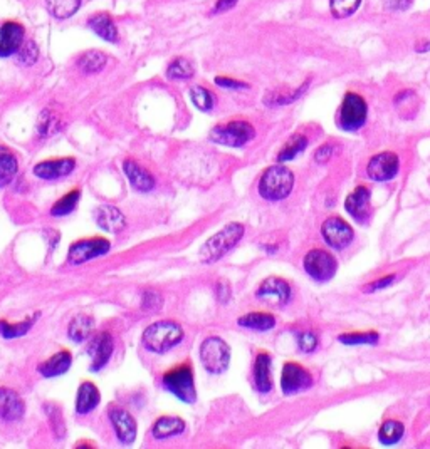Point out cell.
<instances>
[{
    "label": "cell",
    "mask_w": 430,
    "mask_h": 449,
    "mask_svg": "<svg viewBox=\"0 0 430 449\" xmlns=\"http://www.w3.org/2000/svg\"><path fill=\"white\" fill-rule=\"evenodd\" d=\"M185 431V421L177 416H165L160 418L152 427V434L157 439H166L170 436L182 434Z\"/></svg>",
    "instance_id": "25"
},
{
    "label": "cell",
    "mask_w": 430,
    "mask_h": 449,
    "mask_svg": "<svg viewBox=\"0 0 430 449\" xmlns=\"http://www.w3.org/2000/svg\"><path fill=\"white\" fill-rule=\"evenodd\" d=\"M141 341L150 352L164 354L183 341V329L177 322L160 321L145 329Z\"/></svg>",
    "instance_id": "1"
},
{
    "label": "cell",
    "mask_w": 430,
    "mask_h": 449,
    "mask_svg": "<svg viewBox=\"0 0 430 449\" xmlns=\"http://www.w3.org/2000/svg\"><path fill=\"white\" fill-rule=\"evenodd\" d=\"M106 62H108V57L104 52H99V50H87V52H85L81 57H79L78 66L83 73L96 74L106 66Z\"/></svg>",
    "instance_id": "30"
},
{
    "label": "cell",
    "mask_w": 430,
    "mask_h": 449,
    "mask_svg": "<svg viewBox=\"0 0 430 449\" xmlns=\"http://www.w3.org/2000/svg\"><path fill=\"white\" fill-rule=\"evenodd\" d=\"M93 329H94L93 317L86 316V314H81V316H76L73 321H71L68 334L74 342H85L86 339L93 334Z\"/></svg>",
    "instance_id": "27"
},
{
    "label": "cell",
    "mask_w": 430,
    "mask_h": 449,
    "mask_svg": "<svg viewBox=\"0 0 430 449\" xmlns=\"http://www.w3.org/2000/svg\"><path fill=\"white\" fill-rule=\"evenodd\" d=\"M164 388L177 399L187 404H192L197 399V389H195V377L190 364H180L175 366L164 374Z\"/></svg>",
    "instance_id": "4"
},
{
    "label": "cell",
    "mask_w": 430,
    "mask_h": 449,
    "mask_svg": "<svg viewBox=\"0 0 430 449\" xmlns=\"http://www.w3.org/2000/svg\"><path fill=\"white\" fill-rule=\"evenodd\" d=\"M400 161L399 156L392 151H383L368 161L366 173L373 182H390L399 173Z\"/></svg>",
    "instance_id": "11"
},
{
    "label": "cell",
    "mask_w": 430,
    "mask_h": 449,
    "mask_svg": "<svg viewBox=\"0 0 430 449\" xmlns=\"http://www.w3.org/2000/svg\"><path fill=\"white\" fill-rule=\"evenodd\" d=\"M111 249V243L106 240V238L94 237V238H86V240H79L73 243L69 249V262L74 263V265H81V263L89 262V260L101 257V255H106Z\"/></svg>",
    "instance_id": "9"
},
{
    "label": "cell",
    "mask_w": 430,
    "mask_h": 449,
    "mask_svg": "<svg viewBox=\"0 0 430 449\" xmlns=\"http://www.w3.org/2000/svg\"><path fill=\"white\" fill-rule=\"evenodd\" d=\"M237 3V0H217L215 12H225L229 8H232Z\"/></svg>",
    "instance_id": "49"
},
{
    "label": "cell",
    "mask_w": 430,
    "mask_h": 449,
    "mask_svg": "<svg viewBox=\"0 0 430 449\" xmlns=\"http://www.w3.org/2000/svg\"><path fill=\"white\" fill-rule=\"evenodd\" d=\"M242 237H244V226L241 223L225 225L220 232L212 235L203 243L202 250H200V260L203 263L219 262L224 255H227L241 242Z\"/></svg>",
    "instance_id": "2"
},
{
    "label": "cell",
    "mask_w": 430,
    "mask_h": 449,
    "mask_svg": "<svg viewBox=\"0 0 430 449\" xmlns=\"http://www.w3.org/2000/svg\"><path fill=\"white\" fill-rule=\"evenodd\" d=\"M45 411L49 413V419H51V425L54 433H56L57 438H64L66 434V426H64V419H62V413L56 406H45Z\"/></svg>",
    "instance_id": "41"
},
{
    "label": "cell",
    "mask_w": 430,
    "mask_h": 449,
    "mask_svg": "<svg viewBox=\"0 0 430 449\" xmlns=\"http://www.w3.org/2000/svg\"><path fill=\"white\" fill-rule=\"evenodd\" d=\"M405 427L402 422L399 421H385L380 427L378 431V439L380 443L385 444V446H394L403 438Z\"/></svg>",
    "instance_id": "31"
},
{
    "label": "cell",
    "mask_w": 430,
    "mask_h": 449,
    "mask_svg": "<svg viewBox=\"0 0 430 449\" xmlns=\"http://www.w3.org/2000/svg\"><path fill=\"white\" fill-rule=\"evenodd\" d=\"M194 66H192L190 61L187 59H180L177 57L175 61H172V64L169 66L166 69V75L170 79H190L194 75Z\"/></svg>",
    "instance_id": "37"
},
{
    "label": "cell",
    "mask_w": 430,
    "mask_h": 449,
    "mask_svg": "<svg viewBox=\"0 0 430 449\" xmlns=\"http://www.w3.org/2000/svg\"><path fill=\"white\" fill-rule=\"evenodd\" d=\"M17 158L9 149L0 148V188L7 186L17 173Z\"/></svg>",
    "instance_id": "29"
},
{
    "label": "cell",
    "mask_w": 430,
    "mask_h": 449,
    "mask_svg": "<svg viewBox=\"0 0 430 449\" xmlns=\"http://www.w3.org/2000/svg\"><path fill=\"white\" fill-rule=\"evenodd\" d=\"M190 98H192V103L195 104V108L200 109V111H203V112L212 111V109H214V106H215L214 92L206 89V87H202V86L192 87Z\"/></svg>",
    "instance_id": "34"
},
{
    "label": "cell",
    "mask_w": 430,
    "mask_h": 449,
    "mask_svg": "<svg viewBox=\"0 0 430 449\" xmlns=\"http://www.w3.org/2000/svg\"><path fill=\"white\" fill-rule=\"evenodd\" d=\"M74 168H76V161L73 158L49 159L34 166V175L41 179H57L73 173Z\"/></svg>",
    "instance_id": "19"
},
{
    "label": "cell",
    "mask_w": 430,
    "mask_h": 449,
    "mask_svg": "<svg viewBox=\"0 0 430 449\" xmlns=\"http://www.w3.org/2000/svg\"><path fill=\"white\" fill-rule=\"evenodd\" d=\"M394 280H395V275H388V277H383V279H380L377 280V282H373V284H368L365 287V292H375V290H382V288H385V287H390L392 284H394Z\"/></svg>",
    "instance_id": "45"
},
{
    "label": "cell",
    "mask_w": 430,
    "mask_h": 449,
    "mask_svg": "<svg viewBox=\"0 0 430 449\" xmlns=\"http://www.w3.org/2000/svg\"><path fill=\"white\" fill-rule=\"evenodd\" d=\"M306 146H308L306 136H303V134H294V136L284 145V148L279 151L278 161L284 163V161H289V159H294L299 153H301V151L306 149Z\"/></svg>",
    "instance_id": "33"
},
{
    "label": "cell",
    "mask_w": 430,
    "mask_h": 449,
    "mask_svg": "<svg viewBox=\"0 0 430 449\" xmlns=\"http://www.w3.org/2000/svg\"><path fill=\"white\" fill-rule=\"evenodd\" d=\"M123 171L124 175H127V178L129 179V183H131V186L135 188L138 191H152L153 186H155V179H153V176L148 173L145 168H141L138 163L131 161V159H127V161L123 163Z\"/></svg>",
    "instance_id": "21"
},
{
    "label": "cell",
    "mask_w": 430,
    "mask_h": 449,
    "mask_svg": "<svg viewBox=\"0 0 430 449\" xmlns=\"http://www.w3.org/2000/svg\"><path fill=\"white\" fill-rule=\"evenodd\" d=\"M79 196H81V191L79 190L69 191L68 195H64L61 200H57L56 203H54V207L51 208V215H54V216L69 215V213L76 208Z\"/></svg>",
    "instance_id": "35"
},
{
    "label": "cell",
    "mask_w": 430,
    "mask_h": 449,
    "mask_svg": "<svg viewBox=\"0 0 430 449\" xmlns=\"http://www.w3.org/2000/svg\"><path fill=\"white\" fill-rule=\"evenodd\" d=\"M48 2L49 12L56 17V19H69L78 12L81 0H45Z\"/></svg>",
    "instance_id": "32"
},
{
    "label": "cell",
    "mask_w": 430,
    "mask_h": 449,
    "mask_svg": "<svg viewBox=\"0 0 430 449\" xmlns=\"http://www.w3.org/2000/svg\"><path fill=\"white\" fill-rule=\"evenodd\" d=\"M162 297L158 292H153V290H148L143 293V302H141V305H143V309L147 310H160L162 307Z\"/></svg>",
    "instance_id": "44"
},
{
    "label": "cell",
    "mask_w": 430,
    "mask_h": 449,
    "mask_svg": "<svg viewBox=\"0 0 430 449\" xmlns=\"http://www.w3.org/2000/svg\"><path fill=\"white\" fill-rule=\"evenodd\" d=\"M113 349H115V341L111 334L101 332L91 341L89 344V355H91V371L96 372L103 369L110 362Z\"/></svg>",
    "instance_id": "14"
},
{
    "label": "cell",
    "mask_w": 430,
    "mask_h": 449,
    "mask_svg": "<svg viewBox=\"0 0 430 449\" xmlns=\"http://www.w3.org/2000/svg\"><path fill=\"white\" fill-rule=\"evenodd\" d=\"M215 84H219L220 87H227V89H242V87H248L245 82L234 81V79L229 78H215Z\"/></svg>",
    "instance_id": "46"
},
{
    "label": "cell",
    "mask_w": 430,
    "mask_h": 449,
    "mask_svg": "<svg viewBox=\"0 0 430 449\" xmlns=\"http://www.w3.org/2000/svg\"><path fill=\"white\" fill-rule=\"evenodd\" d=\"M254 384L259 392L266 394L273 389V377H271V355L261 352L254 362Z\"/></svg>",
    "instance_id": "22"
},
{
    "label": "cell",
    "mask_w": 430,
    "mask_h": 449,
    "mask_svg": "<svg viewBox=\"0 0 430 449\" xmlns=\"http://www.w3.org/2000/svg\"><path fill=\"white\" fill-rule=\"evenodd\" d=\"M361 0H331L329 2V8H331V14L336 19H346L360 7Z\"/></svg>",
    "instance_id": "38"
},
{
    "label": "cell",
    "mask_w": 430,
    "mask_h": 449,
    "mask_svg": "<svg viewBox=\"0 0 430 449\" xmlns=\"http://www.w3.org/2000/svg\"><path fill=\"white\" fill-rule=\"evenodd\" d=\"M333 146L331 145H324V146H321V148L316 151V154H315V159L318 163H327L329 158L333 156Z\"/></svg>",
    "instance_id": "48"
},
{
    "label": "cell",
    "mask_w": 430,
    "mask_h": 449,
    "mask_svg": "<svg viewBox=\"0 0 430 449\" xmlns=\"http://www.w3.org/2000/svg\"><path fill=\"white\" fill-rule=\"evenodd\" d=\"M34 321H36V317L27 318V321L20 322V324H9V322L0 321V334H2L3 339L22 337V335H26L29 330H31Z\"/></svg>",
    "instance_id": "36"
},
{
    "label": "cell",
    "mask_w": 430,
    "mask_h": 449,
    "mask_svg": "<svg viewBox=\"0 0 430 449\" xmlns=\"http://www.w3.org/2000/svg\"><path fill=\"white\" fill-rule=\"evenodd\" d=\"M298 346L303 352H313L316 349V347H318V339H316L315 334L303 332V334H299V337H298Z\"/></svg>",
    "instance_id": "43"
},
{
    "label": "cell",
    "mask_w": 430,
    "mask_h": 449,
    "mask_svg": "<svg viewBox=\"0 0 430 449\" xmlns=\"http://www.w3.org/2000/svg\"><path fill=\"white\" fill-rule=\"evenodd\" d=\"M200 360L212 374H222L231 364V347L220 337H207L200 346Z\"/></svg>",
    "instance_id": "5"
},
{
    "label": "cell",
    "mask_w": 430,
    "mask_h": 449,
    "mask_svg": "<svg viewBox=\"0 0 430 449\" xmlns=\"http://www.w3.org/2000/svg\"><path fill=\"white\" fill-rule=\"evenodd\" d=\"M366 108L365 99L361 96L348 92L341 103L340 112H338V124L345 131H357L366 121Z\"/></svg>",
    "instance_id": "7"
},
{
    "label": "cell",
    "mask_w": 430,
    "mask_h": 449,
    "mask_svg": "<svg viewBox=\"0 0 430 449\" xmlns=\"http://www.w3.org/2000/svg\"><path fill=\"white\" fill-rule=\"evenodd\" d=\"M346 212L352 215L357 221H365L371 213L370 205V190L366 186L354 188L353 193L345 201Z\"/></svg>",
    "instance_id": "20"
},
{
    "label": "cell",
    "mask_w": 430,
    "mask_h": 449,
    "mask_svg": "<svg viewBox=\"0 0 430 449\" xmlns=\"http://www.w3.org/2000/svg\"><path fill=\"white\" fill-rule=\"evenodd\" d=\"M24 27L17 22H6L0 27V57H10L22 47Z\"/></svg>",
    "instance_id": "16"
},
{
    "label": "cell",
    "mask_w": 430,
    "mask_h": 449,
    "mask_svg": "<svg viewBox=\"0 0 430 449\" xmlns=\"http://www.w3.org/2000/svg\"><path fill=\"white\" fill-rule=\"evenodd\" d=\"M306 274L315 279L316 282H328L335 277L338 263L335 257L327 250H311L303 260Z\"/></svg>",
    "instance_id": "8"
},
{
    "label": "cell",
    "mask_w": 430,
    "mask_h": 449,
    "mask_svg": "<svg viewBox=\"0 0 430 449\" xmlns=\"http://www.w3.org/2000/svg\"><path fill=\"white\" fill-rule=\"evenodd\" d=\"M239 325L245 327V329L266 332V330H271L275 325V318L266 312H250L239 318Z\"/></svg>",
    "instance_id": "28"
},
{
    "label": "cell",
    "mask_w": 430,
    "mask_h": 449,
    "mask_svg": "<svg viewBox=\"0 0 430 449\" xmlns=\"http://www.w3.org/2000/svg\"><path fill=\"white\" fill-rule=\"evenodd\" d=\"M256 131L245 121H234V123L219 124L210 131V140L219 145L231 146V148H241L254 140Z\"/></svg>",
    "instance_id": "6"
},
{
    "label": "cell",
    "mask_w": 430,
    "mask_h": 449,
    "mask_svg": "<svg viewBox=\"0 0 430 449\" xmlns=\"http://www.w3.org/2000/svg\"><path fill=\"white\" fill-rule=\"evenodd\" d=\"M294 186V175L289 168L274 165L267 168L259 182V193L262 198L269 201H279L289 196Z\"/></svg>",
    "instance_id": "3"
},
{
    "label": "cell",
    "mask_w": 430,
    "mask_h": 449,
    "mask_svg": "<svg viewBox=\"0 0 430 449\" xmlns=\"http://www.w3.org/2000/svg\"><path fill=\"white\" fill-rule=\"evenodd\" d=\"M99 401H101V394L93 383H83L78 389L76 397V411L78 414H87L94 408H98Z\"/></svg>",
    "instance_id": "23"
},
{
    "label": "cell",
    "mask_w": 430,
    "mask_h": 449,
    "mask_svg": "<svg viewBox=\"0 0 430 449\" xmlns=\"http://www.w3.org/2000/svg\"><path fill=\"white\" fill-rule=\"evenodd\" d=\"M71 364H73V358L68 351H61L57 354H54L51 359H48L39 366V372L44 377H57L64 372L69 371Z\"/></svg>",
    "instance_id": "24"
},
{
    "label": "cell",
    "mask_w": 430,
    "mask_h": 449,
    "mask_svg": "<svg viewBox=\"0 0 430 449\" xmlns=\"http://www.w3.org/2000/svg\"><path fill=\"white\" fill-rule=\"evenodd\" d=\"M37 56H39V49H37L36 42L32 41L26 42V44L19 49V61L26 66L34 64L37 61Z\"/></svg>",
    "instance_id": "42"
},
{
    "label": "cell",
    "mask_w": 430,
    "mask_h": 449,
    "mask_svg": "<svg viewBox=\"0 0 430 449\" xmlns=\"http://www.w3.org/2000/svg\"><path fill=\"white\" fill-rule=\"evenodd\" d=\"M324 242L336 250H343L353 242V228L341 218H328L321 226Z\"/></svg>",
    "instance_id": "12"
},
{
    "label": "cell",
    "mask_w": 430,
    "mask_h": 449,
    "mask_svg": "<svg viewBox=\"0 0 430 449\" xmlns=\"http://www.w3.org/2000/svg\"><path fill=\"white\" fill-rule=\"evenodd\" d=\"M256 295L261 300L267 302V304L281 307V305H286L291 299V287L286 280L279 279V277H269V279H266L261 284Z\"/></svg>",
    "instance_id": "13"
},
{
    "label": "cell",
    "mask_w": 430,
    "mask_h": 449,
    "mask_svg": "<svg viewBox=\"0 0 430 449\" xmlns=\"http://www.w3.org/2000/svg\"><path fill=\"white\" fill-rule=\"evenodd\" d=\"M415 50L417 52H427V50H430V41H424L420 44H417Z\"/></svg>",
    "instance_id": "50"
},
{
    "label": "cell",
    "mask_w": 430,
    "mask_h": 449,
    "mask_svg": "<svg viewBox=\"0 0 430 449\" xmlns=\"http://www.w3.org/2000/svg\"><path fill=\"white\" fill-rule=\"evenodd\" d=\"M87 25H89L101 39L108 42H118V29H116L115 22H113V19L108 14H98L91 17Z\"/></svg>",
    "instance_id": "26"
},
{
    "label": "cell",
    "mask_w": 430,
    "mask_h": 449,
    "mask_svg": "<svg viewBox=\"0 0 430 449\" xmlns=\"http://www.w3.org/2000/svg\"><path fill=\"white\" fill-rule=\"evenodd\" d=\"M26 413V404L22 397L12 389L0 388V419L3 421H19Z\"/></svg>",
    "instance_id": "18"
},
{
    "label": "cell",
    "mask_w": 430,
    "mask_h": 449,
    "mask_svg": "<svg viewBox=\"0 0 430 449\" xmlns=\"http://www.w3.org/2000/svg\"><path fill=\"white\" fill-rule=\"evenodd\" d=\"M217 299L220 302H224V304H227L229 300H231V287H229L227 282H219L217 284Z\"/></svg>",
    "instance_id": "47"
},
{
    "label": "cell",
    "mask_w": 430,
    "mask_h": 449,
    "mask_svg": "<svg viewBox=\"0 0 430 449\" xmlns=\"http://www.w3.org/2000/svg\"><path fill=\"white\" fill-rule=\"evenodd\" d=\"M93 216L96 225L108 233H120L123 232L124 226H127V220H124L123 213H121L118 208L111 207V205H101V207H98L94 209Z\"/></svg>",
    "instance_id": "17"
},
{
    "label": "cell",
    "mask_w": 430,
    "mask_h": 449,
    "mask_svg": "<svg viewBox=\"0 0 430 449\" xmlns=\"http://www.w3.org/2000/svg\"><path fill=\"white\" fill-rule=\"evenodd\" d=\"M340 342L348 344V346H366V344H377L378 334L377 332L343 334V335H340Z\"/></svg>",
    "instance_id": "40"
},
{
    "label": "cell",
    "mask_w": 430,
    "mask_h": 449,
    "mask_svg": "<svg viewBox=\"0 0 430 449\" xmlns=\"http://www.w3.org/2000/svg\"><path fill=\"white\" fill-rule=\"evenodd\" d=\"M111 425L115 427V433L123 444H131L136 438V421L128 411L121 408H110Z\"/></svg>",
    "instance_id": "15"
},
{
    "label": "cell",
    "mask_w": 430,
    "mask_h": 449,
    "mask_svg": "<svg viewBox=\"0 0 430 449\" xmlns=\"http://www.w3.org/2000/svg\"><path fill=\"white\" fill-rule=\"evenodd\" d=\"M311 374L303 366H299V364L287 362L286 366L282 367L281 389L286 396H293V394L306 391V389L311 388Z\"/></svg>",
    "instance_id": "10"
},
{
    "label": "cell",
    "mask_w": 430,
    "mask_h": 449,
    "mask_svg": "<svg viewBox=\"0 0 430 449\" xmlns=\"http://www.w3.org/2000/svg\"><path fill=\"white\" fill-rule=\"evenodd\" d=\"M37 129H39V133L43 134V136H51V134L61 129L59 117L51 111H43L41 112L39 123H37Z\"/></svg>",
    "instance_id": "39"
}]
</instances>
